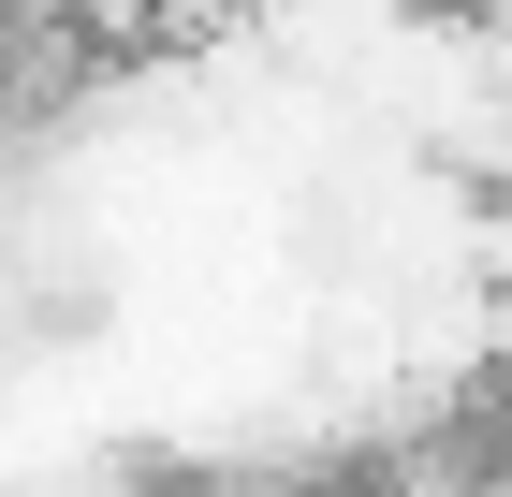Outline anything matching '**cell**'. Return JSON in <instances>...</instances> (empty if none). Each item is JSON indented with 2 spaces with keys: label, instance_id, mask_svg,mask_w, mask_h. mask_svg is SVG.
Wrapping results in <instances>:
<instances>
[{
  "label": "cell",
  "instance_id": "2",
  "mask_svg": "<svg viewBox=\"0 0 512 497\" xmlns=\"http://www.w3.org/2000/svg\"><path fill=\"white\" fill-rule=\"evenodd\" d=\"M410 15H498V0H410Z\"/></svg>",
  "mask_w": 512,
  "mask_h": 497
},
{
  "label": "cell",
  "instance_id": "1",
  "mask_svg": "<svg viewBox=\"0 0 512 497\" xmlns=\"http://www.w3.org/2000/svg\"><path fill=\"white\" fill-rule=\"evenodd\" d=\"M147 30H176V44H235V30H264V0H147Z\"/></svg>",
  "mask_w": 512,
  "mask_h": 497
}]
</instances>
